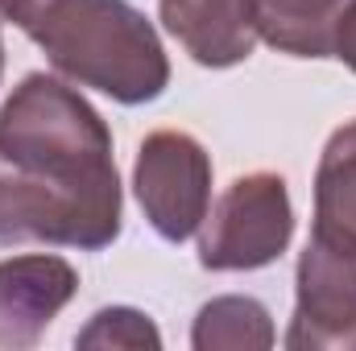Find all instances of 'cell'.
Listing matches in <instances>:
<instances>
[{
  "label": "cell",
  "mask_w": 356,
  "mask_h": 351,
  "mask_svg": "<svg viewBox=\"0 0 356 351\" xmlns=\"http://www.w3.org/2000/svg\"><path fill=\"white\" fill-rule=\"evenodd\" d=\"M120 223L112 128L75 83L25 75L0 103V244L99 252Z\"/></svg>",
  "instance_id": "obj_1"
},
{
  "label": "cell",
  "mask_w": 356,
  "mask_h": 351,
  "mask_svg": "<svg viewBox=\"0 0 356 351\" xmlns=\"http://www.w3.org/2000/svg\"><path fill=\"white\" fill-rule=\"evenodd\" d=\"M13 25L67 83L124 108L154 103L170 87L166 46L129 0H17Z\"/></svg>",
  "instance_id": "obj_2"
},
{
  "label": "cell",
  "mask_w": 356,
  "mask_h": 351,
  "mask_svg": "<svg viewBox=\"0 0 356 351\" xmlns=\"http://www.w3.org/2000/svg\"><path fill=\"white\" fill-rule=\"evenodd\" d=\"M294 240V203L282 174L253 170L224 186L199 228V264L211 273H253Z\"/></svg>",
  "instance_id": "obj_3"
},
{
  "label": "cell",
  "mask_w": 356,
  "mask_h": 351,
  "mask_svg": "<svg viewBox=\"0 0 356 351\" xmlns=\"http://www.w3.org/2000/svg\"><path fill=\"white\" fill-rule=\"evenodd\" d=\"M133 194L166 244H186L211 211V157L178 128H158L133 162Z\"/></svg>",
  "instance_id": "obj_4"
},
{
  "label": "cell",
  "mask_w": 356,
  "mask_h": 351,
  "mask_svg": "<svg viewBox=\"0 0 356 351\" xmlns=\"http://www.w3.org/2000/svg\"><path fill=\"white\" fill-rule=\"evenodd\" d=\"M290 351H356V248L311 232L294 273Z\"/></svg>",
  "instance_id": "obj_5"
},
{
  "label": "cell",
  "mask_w": 356,
  "mask_h": 351,
  "mask_svg": "<svg viewBox=\"0 0 356 351\" xmlns=\"http://www.w3.org/2000/svg\"><path fill=\"white\" fill-rule=\"evenodd\" d=\"M75 293V264L54 252H25L0 261V351L33 348Z\"/></svg>",
  "instance_id": "obj_6"
},
{
  "label": "cell",
  "mask_w": 356,
  "mask_h": 351,
  "mask_svg": "<svg viewBox=\"0 0 356 351\" xmlns=\"http://www.w3.org/2000/svg\"><path fill=\"white\" fill-rule=\"evenodd\" d=\"M158 17L166 33L207 71L241 67L261 42L257 0H158Z\"/></svg>",
  "instance_id": "obj_7"
},
{
  "label": "cell",
  "mask_w": 356,
  "mask_h": 351,
  "mask_svg": "<svg viewBox=\"0 0 356 351\" xmlns=\"http://www.w3.org/2000/svg\"><path fill=\"white\" fill-rule=\"evenodd\" d=\"M348 0H257V33L277 54L332 58L336 21Z\"/></svg>",
  "instance_id": "obj_8"
},
{
  "label": "cell",
  "mask_w": 356,
  "mask_h": 351,
  "mask_svg": "<svg viewBox=\"0 0 356 351\" xmlns=\"http://www.w3.org/2000/svg\"><path fill=\"white\" fill-rule=\"evenodd\" d=\"M356 248V120L340 124L315 166V228Z\"/></svg>",
  "instance_id": "obj_9"
},
{
  "label": "cell",
  "mask_w": 356,
  "mask_h": 351,
  "mask_svg": "<svg viewBox=\"0 0 356 351\" xmlns=\"http://www.w3.org/2000/svg\"><path fill=\"white\" fill-rule=\"evenodd\" d=\"M277 343L273 318L257 298L224 293L199 306L195 327H191V348L195 351H269Z\"/></svg>",
  "instance_id": "obj_10"
},
{
  "label": "cell",
  "mask_w": 356,
  "mask_h": 351,
  "mask_svg": "<svg viewBox=\"0 0 356 351\" xmlns=\"http://www.w3.org/2000/svg\"><path fill=\"white\" fill-rule=\"evenodd\" d=\"M75 348H91V351H158L162 348V331L154 327L149 314L133 310V306H104L91 314V323L75 335Z\"/></svg>",
  "instance_id": "obj_11"
},
{
  "label": "cell",
  "mask_w": 356,
  "mask_h": 351,
  "mask_svg": "<svg viewBox=\"0 0 356 351\" xmlns=\"http://www.w3.org/2000/svg\"><path fill=\"white\" fill-rule=\"evenodd\" d=\"M332 58H340L356 75V0L344 4L340 21H336V37H332Z\"/></svg>",
  "instance_id": "obj_12"
},
{
  "label": "cell",
  "mask_w": 356,
  "mask_h": 351,
  "mask_svg": "<svg viewBox=\"0 0 356 351\" xmlns=\"http://www.w3.org/2000/svg\"><path fill=\"white\" fill-rule=\"evenodd\" d=\"M13 8H17V0H0V21H13Z\"/></svg>",
  "instance_id": "obj_13"
},
{
  "label": "cell",
  "mask_w": 356,
  "mask_h": 351,
  "mask_svg": "<svg viewBox=\"0 0 356 351\" xmlns=\"http://www.w3.org/2000/svg\"><path fill=\"white\" fill-rule=\"evenodd\" d=\"M0 79H4V37H0Z\"/></svg>",
  "instance_id": "obj_14"
}]
</instances>
